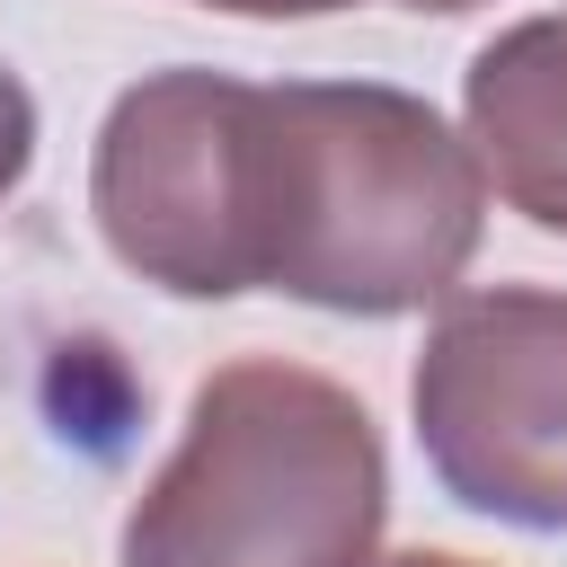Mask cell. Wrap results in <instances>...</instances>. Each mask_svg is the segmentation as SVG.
I'll list each match as a JSON object with an SVG mask.
<instances>
[{
    "instance_id": "cell-2",
    "label": "cell",
    "mask_w": 567,
    "mask_h": 567,
    "mask_svg": "<svg viewBox=\"0 0 567 567\" xmlns=\"http://www.w3.org/2000/svg\"><path fill=\"white\" fill-rule=\"evenodd\" d=\"M390 461L372 408L284 354L195 381L186 434L133 496L124 567H372Z\"/></svg>"
},
{
    "instance_id": "cell-8",
    "label": "cell",
    "mask_w": 567,
    "mask_h": 567,
    "mask_svg": "<svg viewBox=\"0 0 567 567\" xmlns=\"http://www.w3.org/2000/svg\"><path fill=\"white\" fill-rule=\"evenodd\" d=\"M372 567H478V558H452V549H399V558H372Z\"/></svg>"
},
{
    "instance_id": "cell-4",
    "label": "cell",
    "mask_w": 567,
    "mask_h": 567,
    "mask_svg": "<svg viewBox=\"0 0 567 567\" xmlns=\"http://www.w3.org/2000/svg\"><path fill=\"white\" fill-rule=\"evenodd\" d=\"M248 106L257 80L177 62L133 80L89 159V213L124 275L177 301L248 292Z\"/></svg>"
},
{
    "instance_id": "cell-3",
    "label": "cell",
    "mask_w": 567,
    "mask_h": 567,
    "mask_svg": "<svg viewBox=\"0 0 567 567\" xmlns=\"http://www.w3.org/2000/svg\"><path fill=\"white\" fill-rule=\"evenodd\" d=\"M408 408L452 505L514 532H567V292H452L425 328Z\"/></svg>"
},
{
    "instance_id": "cell-6",
    "label": "cell",
    "mask_w": 567,
    "mask_h": 567,
    "mask_svg": "<svg viewBox=\"0 0 567 567\" xmlns=\"http://www.w3.org/2000/svg\"><path fill=\"white\" fill-rule=\"evenodd\" d=\"M27 168H35V97H27V80L0 62V204L18 195Z\"/></svg>"
},
{
    "instance_id": "cell-5",
    "label": "cell",
    "mask_w": 567,
    "mask_h": 567,
    "mask_svg": "<svg viewBox=\"0 0 567 567\" xmlns=\"http://www.w3.org/2000/svg\"><path fill=\"white\" fill-rule=\"evenodd\" d=\"M461 133L478 177L532 230L567 239V18H523L478 44L461 80Z\"/></svg>"
},
{
    "instance_id": "cell-1",
    "label": "cell",
    "mask_w": 567,
    "mask_h": 567,
    "mask_svg": "<svg viewBox=\"0 0 567 567\" xmlns=\"http://www.w3.org/2000/svg\"><path fill=\"white\" fill-rule=\"evenodd\" d=\"M487 177L470 133L390 80H257L248 292L337 319L452 301L478 257Z\"/></svg>"
},
{
    "instance_id": "cell-7",
    "label": "cell",
    "mask_w": 567,
    "mask_h": 567,
    "mask_svg": "<svg viewBox=\"0 0 567 567\" xmlns=\"http://www.w3.org/2000/svg\"><path fill=\"white\" fill-rule=\"evenodd\" d=\"M195 9H230V18H328V9H354V0H195ZM399 9L461 18V9H478V0H399Z\"/></svg>"
}]
</instances>
